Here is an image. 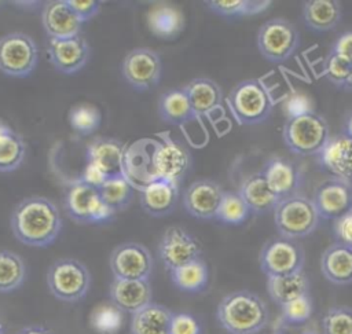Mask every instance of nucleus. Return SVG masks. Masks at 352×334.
I'll return each mask as SVG.
<instances>
[{"mask_svg":"<svg viewBox=\"0 0 352 334\" xmlns=\"http://www.w3.org/2000/svg\"><path fill=\"white\" fill-rule=\"evenodd\" d=\"M322 334H352V308L330 307L322 318Z\"/></svg>","mask_w":352,"mask_h":334,"instance_id":"nucleus-41","label":"nucleus"},{"mask_svg":"<svg viewBox=\"0 0 352 334\" xmlns=\"http://www.w3.org/2000/svg\"><path fill=\"white\" fill-rule=\"evenodd\" d=\"M153 172L157 179H165L180 184L191 165L188 150L168 132L157 135L153 150Z\"/></svg>","mask_w":352,"mask_h":334,"instance_id":"nucleus-11","label":"nucleus"},{"mask_svg":"<svg viewBox=\"0 0 352 334\" xmlns=\"http://www.w3.org/2000/svg\"><path fill=\"white\" fill-rule=\"evenodd\" d=\"M224 190L212 179H198L183 192L187 213L199 220H213L217 216Z\"/></svg>","mask_w":352,"mask_h":334,"instance_id":"nucleus-15","label":"nucleus"},{"mask_svg":"<svg viewBox=\"0 0 352 334\" xmlns=\"http://www.w3.org/2000/svg\"><path fill=\"white\" fill-rule=\"evenodd\" d=\"M333 52L349 59L352 62V32H345L342 33L336 43L333 44L331 49Z\"/></svg>","mask_w":352,"mask_h":334,"instance_id":"nucleus-49","label":"nucleus"},{"mask_svg":"<svg viewBox=\"0 0 352 334\" xmlns=\"http://www.w3.org/2000/svg\"><path fill=\"white\" fill-rule=\"evenodd\" d=\"M16 334H54L50 329L40 324H29L16 331Z\"/></svg>","mask_w":352,"mask_h":334,"instance_id":"nucleus-50","label":"nucleus"},{"mask_svg":"<svg viewBox=\"0 0 352 334\" xmlns=\"http://www.w3.org/2000/svg\"><path fill=\"white\" fill-rule=\"evenodd\" d=\"M48 56L58 71L74 74L87 65L89 45L81 34L66 38H50Z\"/></svg>","mask_w":352,"mask_h":334,"instance_id":"nucleus-17","label":"nucleus"},{"mask_svg":"<svg viewBox=\"0 0 352 334\" xmlns=\"http://www.w3.org/2000/svg\"><path fill=\"white\" fill-rule=\"evenodd\" d=\"M260 172L279 199L298 194L302 175L296 162L283 157H274L264 164Z\"/></svg>","mask_w":352,"mask_h":334,"instance_id":"nucleus-20","label":"nucleus"},{"mask_svg":"<svg viewBox=\"0 0 352 334\" xmlns=\"http://www.w3.org/2000/svg\"><path fill=\"white\" fill-rule=\"evenodd\" d=\"M341 133H344L345 136L352 139V110L346 113L344 122H342V128H341Z\"/></svg>","mask_w":352,"mask_h":334,"instance_id":"nucleus-51","label":"nucleus"},{"mask_svg":"<svg viewBox=\"0 0 352 334\" xmlns=\"http://www.w3.org/2000/svg\"><path fill=\"white\" fill-rule=\"evenodd\" d=\"M241 197L246 202L250 213L264 214L274 210L280 201L270 188L265 177L258 170L245 177L239 186Z\"/></svg>","mask_w":352,"mask_h":334,"instance_id":"nucleus-27","label":"nucleus"},{"mask_svg":"<svg viewBox=\"0 0 352 334\" xmlns=\"http://www.w3.org/2000/svg\"><path fill=\"white\" fill-rule=\"evenodd\" d=\"M169 334H204L199 319L190 312H173Z\"/></svg>","mask_w":352,"mask_h":334,"instance_id":"nucleus-44","label":"nucleus"},{"mask_svg":"<svg viewBox=\"0 0 352 334\" xmlns=\"http://www.w3.org/2000/svg\"><path fill=\"white\" fill-rule=\"evenodd\" d=\"M195 117H208L221 109L223 92L219 84L206 77L192 78L183 87Z\"/></svg>","mask_w":352,"mask_h":334,"instance_id":"nucleus-26","label":"nucleus"},{"mask_svg":"<svg viewBox=\"0 0 352 334\" xmlns=\"http://www.w3.org/2000/svg\"><path fill=\"white\" fill-rule=\"evenodd\" d=\"M26 146L21 135L7 124L0 122V172L7 173L18 169L23 162Z\"/></svg>","mask_w":352,"mask_h":334,"instance_id":"nucleus-34","label":"nucleus"},{"mask_svg":"<svg viewBox=\"0 0 352 334\" xmlns=\"http://www.w3.org/2000/svg\"><path fill=\"white\" fill-rule=\"evenodd\" d=\"M26 279L23 258L11 250H0V293L18 290Z\"/></svg>","mask_w":352,"mask_h":334,"instance_id":"nucleus-35","label":"nucleus"},{"mask_svg":"<svg viewBox=\"0 0 352 334\" xmlns=\"http://www.w3.org/2000/svg\"><path fill=\"white\" fill-rule=\"evenodd\" d=\"M147 26L154 36L170 40L177 37L184 29V16L175 5L158 4L147 12Z\"/></svg>","mask_w":352,"mask_h":334,"instance_id":"nucleus-31","label":"nucleus"},{"mask_svg":"<svg viewBox=\"0 0 352 334\" xmlns=\"http://www.w3.org/2000/svg\"><path fill=\"white\" fill-rule=\"evenodd\" d=\"M320 271L330 283L338 286L352 283V247L340 242L327 246L320 257Z\"/></svg>","mask_w":352,"mask_h":334,"instance_id":"nucleus-25","label":"nucleus"},{"mask_svg":"<svg viewBox=\"0 0 352 334\" xmlns=\"http://www.w3.org/2000/svg\"><path fill=\"white\" fill-rule=\"evenodd\" d=\"M210 11L221 16H248L263 12L271 5L264 0H210L206 1Z\"/></svg>","mask_w":352,"mask_h":334,"instance_id":"nucleus-38","label":"nucleus"},{"mask_svg":"<svg viewBox=\"0 0 352 334\" xmlns=\"http://www.w3.org/2000/svg\"><path fill=\"white\" fill-rule=\"evenodd\" d=\"M258 263L267 278L290 275L304 271L305 252L298 241L278 235L263 245Z\"/></svg>","mask_w":352,"mask_h":334,"instance_id":"nucleus-8","label":"nucleus"},{"mask_svg":"<svg viewBox=\"0 0 352 334\" xmlns=\"http://www.w3.org/2000/svg\"><path fill=\"white\" fill-rule=\"evenodd\" d=\"M155 139H142L125 148L124 176L139 191L150 181L155 180L153 172V150Z\"/></svg>","mask_w":352,"mask_h":334,"instance_id":"nucleus-18","label":"nucleus"},{"mask_svg":"<svg viewBox=\"0 0 352 334\" xmlns=\"http://www.w3.org/2000/svg\"><path fill=\"white\" fill-rule=\"evenodd\" d=\"M342 18V7L337 0H308L302 7V21L315 33L336 29Z\"/></svg>","mask_w":352,"mask_h":334,"instance_id":"nucleus-28","label":"nucleus"},{"mask_svg":"<svg viewBox=\"0 0 352 334\" xmlns=\"http://www.w3.org/2000/svg\"><path fill=\"white\" fill-rule=\"evenodd\" d=\"M121 71L131 87L138 91H147L158 84L162 73V62L154 49L138 47L126 54Z\"/></svg>","mask_w":352,"mask_h":334,"instance_id":"nucleus-14","label":"nucleus"},{"mask_svg":"<svg viewBox=\"0 0 352 334\" xmlns=\"http://www.w3.org/2000/svg\"><path fill=\"white\" fill-rule=\"evenodd\" d=\"M172 283L184 293H201L209 283V268L205 260L197 258L169 272Z\"/></svg>","mask_w":352,"mask_h":334,"instance_id":"nucleus-33","label":"nucleus"},{"mask_svg":"<svg viewBox=\"0 0 352 334\" xmlns=\"http://www.w3.org/2000/svg\"><path fill=\"white\" fill-rule=\"evenodd\" d=\"M283 110H285L286 118H290V117L301 115L305 113H311V111H314V107H312L311 98L308 95L296 91L285 102Z\"/></svg>","mask_w":352,"mask_h":334,"instance_id":"nucleus-45","label":"nucleus"},{"mask_svg":"<svg viewBox=\"0 0 352 334\" xmlns=\"http://www.w3.org/2000/svg\"><path fill=\"white\" fill-rule=\"evenodd\" d=\"M67 121L76 133L81 136H89L99 129L102 114L95 104L77 103L69 110Z\"/></svg>","mask_w":352,"mask_h":334,"instance_id":"nucleus-37","label":"nucleus"},{"mask_svg":"<svg viewBox=\"0 0 352 334\" xmlns=\"http://www.w3.org/2000/svg\"><path fill=\"white\" fill-rule=\"evenodd\" d=\"M38 62V49L34 40L22 33L12 32L0 37V71L10 77L30 76Z\"/></svg>","mask_w":352,"mask_h":334,"instance_id":"nucleus-10","label":"nucleus"},{"mask_svg":"<svg viewBox=\"0 0 352 334\" xmlns=\"http://www.w3.org/2000/svg\"><path fill=\"white\" fill-rule=\"evenodd\" d=\"M351 69H352V62L349 59L330 51L323 60L322 74L327 78L329 82L342 89Z\"/></svg>","mask_w":352,"mask_h":334,"instance_id":"nucleus-43","label":"nucleus"},{"mask_svg":"<svg viewBox=\"0 0 352 334\" xmlns=\"http://www.w3.org/2000/svg\"><path fill=\"white\" fill-rule=\"evenodd\" d=\"M114 279L148 280L153 272L150 250L138 242H124L116 246L109 258Z\"/></svg>","mask_w":352,"mask_h":334,"instance_id":"nucleus-13","label":"nucleus"},{"mask_svg":"<svg viewBox=\"0 0 352 334\" xmlns=\"http://www.w3.org/2000/svg\"><path fill=\"white\" fill-rule=\"evenodd\" d=\"M139 192L143 210L153 217H164L176 206L179 184L165 179H155L144 186Z\"/></svg>","mask_w":352,"mask_h":334,"instance_id":"nucleus-24","label":"nucleus"},{"mask_svg":"<svg viewBox=\"0 0 352 334\" xmlns=\"http://www.w3.org/2000/svg\"><path fill=\"white\" fill-rule=\"evenodd\" d=\"M272 334H280V333H272Z\"/></svg>","mask_w":352,"mask_h":334,"instance_id":"nucleus-55","label":"nucleus"},{"mask_svg":"<svg viewBox=\"0 0 352 334\" xmlns=\"http://www.w3.org/2000/svg\"><path fill=\"white\" fill-rule=\"evenodd\" d=\"M227 104L241 125H257L268 120L275 106L271 88L261 78L239 81L228 93Z\"/></svg>","mask_w":352,"mask_h":334,"instance_id":"nucleus-3","label":"nucleus"},{"mask_svg":"<svg viewBox=\"0 0 352 334\" xmlns=\"http://www.w3.org/2000/svg\"><path fill=\"white\" fill-rule=\"evenodd\" d=\"M65 209L69 217L80 224L106 223L116 214L114 209L104 202L98 188L78 179L70 184L66 192Z\"/></svg>","mask_w":352,"mask_h":334,"instance_id":"nucleus-9","label":"nucleus"},{"mask_svg":"<svg viewBox=\"0 0 352 334\" xmlns=\"http://www.w3.org/2000/svg\"><path fill=\"white\" fill-rule=\"evenodd\" d=\"M78 180H81L82 183H85V184H88V186L95 187V188L99 190V188L104 184V181L107 180V177H106L99 169H96L94 165L85 162V166H84V169H82V172H81Z\"/></svg>","mask_w":352,"mask_h":334,"instance_id":"nucleus-48","label":"nucleus"},{"mask_svg":"<svg viewBox=\"0 0 352 334\" xmlns=\"http://www.w3.org/2000/svg\"><path fill=\"white\" fill-rule=\"evenodd\" d=\"M314 312V301L311 294L302 296L280 307V316L285 324L298 326L309 320Z\"/></svg>","mask_w":352,"mask_h":334,"instance_id":"nucleus-42","label":"nucleus"},{"mask_svg":"<svg viewBox=\"0 0 352 334\" xmlns=\"http://www.w3.org/2000/svg\"><path fill=\"white\" fill-rule=\"evenodd\" d=\"M319 165L333 177L352 186V139L344 133L331 136L324 148L316 155Z\"/></svg>","mask_w":352,"mask_h":334,"instance_id":"nucleus-21","label":"nucleus"},{"mask_svg":"<svg viewBox=\"0 0 352 334\" xmlns=\"http://www.w3.org/2000/svg\"><path fill=\"white\" fill-rule=\"evenodd\" d=\"M158 113L164 121L173 125H184L197 118L184 88L164 92L158 100Z\"/></svg>","mask_w":352,"mask_h":334,"instance_id":"nucleus-32","label":"nucleus"},{"mask_svg":"<svg viewBox=\"0 0 352 334\" xmlns=\"http://www.w3.org/2000/svg\"><path fill=\"white\" fill-rule=\"evenodd\" d=\"M334 236L337 239L336 242L352 247V209L334 220Z\"/></svg>","mask_w":352,"mask_h":334,"instance_id":"nucleus-46","label":"nucleus"},{"mask_svg":"<svg viewBox=\"0 0 352 334\" xmlns=\"http://www.w3.org/2000/svg\"><path fill=\"white\" fill-rule=\"evenodd\" d=\"M110 302L124 313L133 315L153 302V290L148 280L113 279L109 289Z\"/></svg>","mask_w":352,"mask_h":334,"instance_id":"nucleus-23","label":"nucleus"},{"mask_svg":"<svg viewBox=\"0 0 352 334\" xmlns=\"http://www.w3.org/2000/svg\"><path fill=\"white\" fill-rule=\"evenodd\" d=\"M41 22L50 38H66L81 34L82 22L67 0H55L44 5Z\"/></svg>","mask_w":352,"mask_h":334,"instance_id":"nucleus-22","label":"nucleus"},{"mask_svg":"<svg viewBox=\"0 0 352 334\" xmlns=\"http://www.w3.org/2000/svg\"><path fill=\"white\" fill-rule=\"evenodd\" d=\"M216 319L227 334H257L268 324L270 311L258 294L235 290L220 300Z\"/></svg>","mask_w":352,"mask_h":334,"instance_id":"nucleus-2","label":"nucleus"},{"mask_svg":"<svg viewBox=\"0 0 352 334\" xmlns=\"http://www.w3.org/2000/svg\"><path fill=\"white\" fill-rule=\"evenodd\" d=\"M249 216L250 210L241 194L235 191H224L216 220L230 225H239L245 223Z\"/></svg>","mask_w":352,"mask_h":334,"instance_id":"nucleus-40","label":"nucleus"},{"mask_svg":"<svg viewBox=\"0 0 352 334\" xmlns=\"http://www.w3.org/2000/svg\"><path fill=\"white\" fill-rule=\"evenodd\" d=\"M270 298L279 307L309 294V278L304 271L267 279Z\"/></svg>","mask_w":352,"mask_h":334,"instance_id":"nucleus-30","label":"nucleus"},{"mask_svg":"<svg viewBox=\"0 0 352 334\" xmlns=\"http://www.w3.org/2000/svg\"><path fill=\"white\" fill-rule=\"evenodd\" d=\"M342 89L352 91V69H351V71H349V76H348V78H346V81H345V84H344Z\"/></svg>","mask_w":352,"mask_h":334,"instance_id":"nucleus-52","label":"nucleus"},{"mask_svg":"<svg viewBox=\"0 0 352 334\" xmlns=\"http://www.w3.org/2000/svg\"><path fill=\"white\" fill-rule=\"evenodd\" d=\"M256 41L261 56L279 65L296 54L300 45V33L290 21L274 18L260 26Z\"/></svg>","mask_w":352,"mask_h":334,"instance_id":"nucleus-7","label":"nucleus"},{"mask_svg":"<svg viewBox=\"0 0 352 334\" xmlns=\"http://www.w3.org/2000/svg\"><path fill=\"white\" fill-rule=\"evenodd\" d=\"M302 334H319V333H315V331H305V333H302Z\"/></svg>","mask_w":352,"mask_h":334,"instance_id":"nucleus-54","label":"nucleus"},{"mask_svg":"<svg viewBox=\"0 0 352 334\" xmlns=\"http://www.w3.org/2000/svg\"><path fill=\"white\" fill-rule=\"evenodd\" d=\"M173 312L165 305L150 302L131 315V334H169Z\"/></svg>","mask_w":352,"mask_h":334,"instance_id":"nucleus-29","label":"nucleus"},{"mask_svg":"<svg viewBox=\"0 0 352 334\" xmlns=\"http://www.w3.org/2000/svg\"><path fill=\"white\" fill-rule=\"evenodd\" d=\"M67 3L82 23L96 16L100 10V3L96 0H67Z\"/></svg>","mask_w":352,"mask_h":334,"instance_id":"nucleus-47","label":"nucleus"},{"mask_svg":"<svg viewBox=\"0 0 352 334\" xmlns=\"http://www.w3.org/2000/svg\"><path fill=\"white\" fill-rule=\"evenodd\" d=\"M47 287L56 300L77 302L89 291L91 274L85 264L76 258H59L47 271Z\"/></svg>","mask_w":352,"mask_h":334,"instance_id":"nucleus-6","label":"nucleus"},{"mask_svg":"<svg viewBox=\"0 0 352 334\" xmlns=\"http://www.w3.org/2000/svg\"><path fill=\"white\" fill-rule=\"evenodd\" d=\"M99 192L104 202L117 213L129 205L133 195V187L125 176H117L107 179L99 188Z\"/></svg>","mask_w":352,"mask_h":334,"instance_id":"nucleus-39","label":"nucleus"},{"mask_svg":"<svg viewBox=\"0 0 352 334\" xmlns=\"http://www.w3.org/2000/svg\"><path fill=\"white\" fill-rule=\"evenodd\" d=\"M158 257L168 272L201 258L202 246L199 241L180 225L168 227L158 242Z\"/></svg>","mask_w":352,"mask_h":334,"instance_id":"nucleus-12","label":"nucleus"},{"mask_svg":"<svg viewBox=\"0 0 352 334\" xmlns=\"http://www.w3.org/2000/svg\"><path fill=\"white\" fill-rule=\"evenodd\" d=\"M0 334H4V327L1 323H0Z\"/></svg>","mask_w":352,"mask_h":334,"instance_id":"nucleus-53","label":"nucleus"},{"mask_svg":"<svg viewBox=\"0 0 352 334\" xmlns=\"http://www.w3.org/2000/svg\"><path fill=\"white\" fill-rule=\"evenodd\" d=\"M125 146L114 137H95L87 147V161L107 179L124 176Z\"/></svg>","mask_w":352,"mask_h":334,"instance_id":"nucleus-19","label":"nucleus"},{"mask_svg":"<svg viewBox=\"0 0 352 334\" xmlns=\"http://www.w3.org/2000/svg\"><path fill=\"white\" fill-rule=\"evenodd\" d=\"M312 201L320 219L337 220L352 209V186L330 177L316 187Z\"/></svg>","mask_w":352,"mask_h":334,"instance_id":"nucleus-16","label":"nucleus"},{"mask_svg":"<svg viewBox=\"0 0 352 334\" xmlns=\"http://www.w3.org/2000/svg\"><path fill=\"white\" fill-rule=\"evenodd\" d=\"M124 315L113 302H103L92 309L89 326L96 334H117L124 324Z\"/></svg>","mask_w":352,"mask_h":334,"instance_id":"nucleus-36","label":"nucleus"},{"mask_svg":"<svg viewBox=\"0 0 352 334\" xmlns=\"http://www.w3.org/2000/svg\"><path fill=\"white\" fill-rule=\"evenodd\" d=\"M1 4H3V1H0V5H1Z\"/></svg>","mask_w":352,"mask_h":334,"instance_id":"nucleus-56","label":"nucleus"},{"mask_svg":"<svg viewBox=\"0 0 352 334\" xmlns=\"http://www.w3.org/2000/svg\"><path fill=\"white\" fill-rule=\"evenodd\" d=\"M320 216L312 198L301 194L283 198L274 209V224L280 236L301 239L311 235L319 225Z\"/></svg>","mask_w":352,"mask_h":334,"instance_id":"nucleus-5","label":"nucleus"},{"mask_svg":"<svg viewBox=\"0 0 352 334\" xmlns=\"http://www.w3.org/2000/svg\"><path fill=\"white\" fill-rule=\"evenodd\" d=\"M14 236L32 247L52 245L62 230L58 206L45 197H29L14 208L10 219Z\"/></svg>","mask_w":352,"mask_h":334,"instance_id":"nucleus-1","label":"nucleus"},{"mask_svg":"<svg viewBox=\"0 0 352 334\" xmlns=\"http://www.w3.org/2000/svg\"><path fill=\"white\" fill-rule=\"evenodd\" d=\"M285 144L297 155H318L330 140L326 118L315 111L286 118L282 129Z\"/></svg>","mask_w":352,"mask_h":334,"instance_id":"nucleus-4","label":"nucleus"}]
</instances>
